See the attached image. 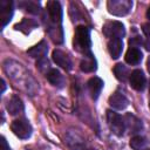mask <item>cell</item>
<instances>
[{
  "label": "cell",
  "mask_w": 150,
  "mask_h": 150,
  "mask_svg": "<svg viewBox=\"0 0 150 150\" xmlns=\"http://www.w3.org/2000/svg\"><path fill=\"white\" fill-rule=\"evenodd\" d=\"M90 29L86 26H77L74 36V48L77 52L88 55L90 54Z\"/></svg>",
  "instance_id": "1"
},
{
  "label": "cell",
  "mask_w": 150,
  "mask_h": 150,
  "mask_svg": "<svg viewBox=\"0 0 150 150\" xmlns=\"http://www.w3.org/2000/svg\"><path fill=\"white\" fill-rule=\"evenodd\" d=\"M107 120L110 130L116 135V136H122L125 130V124H124V118H122L121 115L112 110H107Z\"/></svg>",
  "instance_id": "2"
},
{
  "label": "cell",
  "mask_w": 150,
  "mask_h": 150,
  "mask_svg": "<svg viewBox=\"0 0 150 150\" xmlns=\"http://www.w3.org/2000/svg\"><path fill=\"white\" fill-rule=\"evenodd\" d=\"M103 34L109 39H122L125 34V29L120 21H109L103 26Z\"/></svg>",
  "instance_id": "3"
},
{
  "label": "cell",
  "mask_w": 150,
  "mask_h": 150,
  "mask_svg": "<svg viewBox=\"0 0 150 150\" xmlns=\"http://www.w3.org/2000/svg\"><path fill=\"white\" fill-rule=\"evenodd\" d=\"M132 7V1L129 0H112L108 1V11L114 15H125Z\"/></svg>",
  "instance_id": "4"
},
{
  "label": "cell",
  "mask_w": 150,
  "mask_h": 150,
  "mask_svg": "<svg viewBox=\"0 0 150 150\" xmlns=\"http://www.w3.org/2000/svg\"><path fill=\"white\" fill-rule=\"evenodd\" d=\"M11 129L19 138H28L32 135V125L26 120H15L11 124Z\"/></svg>",
  "instance_id": "5"
},
{
  "label": "cell",
  "mask_w": 150,
  "mask_h": 150,
  "mask_svg": "<svg viewBox=\"0 0 150 150\" xmlns=\"http://www.w3.org/2000/svg\"><path fill=\"white\" fill-rule=\"evenodd\" d=\"M47 12H48V18L50 21L56 25L61 23L62 21V8L59 1H48L47 2Z\"/></svg>",
  "instance_id": "6"
},
{
  "label": "cell",
  "mask_w": 150,
  "mask_h": 150,
  "mask_svg": "<svg viewBox=\"0 0 150 150\" xmlns=\"http://www.w3.org/2000/svg\"><path fill=\"white\" fill-rule=\"evenodd\" d=\"M13 16V2L8 0H2L0 2V21L4 28Z\"/></svg>",
  "instance_id": "7"
},
{
  "label": "cell",
  "mask_w": 150,
  "mask_h": 150,
  "mask_svg": "<svg viewBox=\"0 0 150 150\" xmlns=\"http://www.w3.org/2000/svg\"><path fill=\"white\" fill-rule=\"evenodd\" d=\"M129 81H130V86L137 91H142L145 88L146 80H145V76L141 69L134 70L129 76Z\"/></svg>",
  "instance_id": "8"
},
{
  "label": "cell",
  "mask_w": 150,
  "mask_h": 150,
  "mask_svg": "<svg viewBox=\"0 0 150 150\" xmlns=\"http://www.w3.org/2000/svg\"><path fill=\"white\" fill-rule=\"evenodd\" d=\"M52 56H53V61L57 66H60L61 68H63L66 70H70L71 69V60H70V57L68 56V54H66L61 49H54Z\"/></svg>",
  "instance_id": "9"
},
{
  "label": "cell",
  "mask_w": 150,
  "mask_h": 150,
  "mask_svg": "<svg viewBox=\"0 0 150 150\" xmlns=\"http://www.w3.org/2000/svg\"><path fill=\"white\" fill-rule=\"evenodd\" d=\"M110 107H112L114 109H117V110H123L128 107V100L127 97L120 93V91H115L114 94H111L109 96V100H108Z\"/></svg>",
  "instance_id": "10"
},
{
  "label": "cell",
  "mask_w": 150,
  "mask_h": 150,
  "mask_svg": "<svg viewBox=\"0 0 150 150\" xmlns=\"http://www.w3.org/2000/svg\"><path fill=\"white\" fill-rule=\"evenodd\" d=\"M87 84H88V90H89V93H90L91 98L97 100V97L100 96L101 90H102V88H103V81H102L100 77L94 76V77L89 79V81H88Z\"/></svg>",
  "instance_id": "11"
},
{
  "label": "cell",
  "mask_w": 150,
  "mask_h": 150,
  "mask_svg": "<svg viewBox=\"0 0 150 150\" xmlns=\"http://www.w3.org/2000/svg\"><path fill=\"white\" fill-rule=\"evenodd\" d=\"M123 49L122 39H110L108 41V52L112 59H118Z\"/></svg>",
  "instance_id": "12"
},
{
  "label": "cell",
  "mask_w": 150,
  "mask_h": 150,
  "mask_svg": "<svg viewBox=\"0 0 150 150\" xmlns=\"http://www.w3.org/2000/svg\"><path fill=\"white\" fill-rule=\"evenodd\" d=\"M6 108H7V110H8V112L11 115H18V114H20V112L23 111V103H22V101L18 96L14 95L7 102Z\"/></svg>",
  "instance_id": "13"
},
{
  "label": "cell",
  "mask_w": 150,
  "mask_h": 150,
  "mask_svg": "<svg viewBox=\"0 0 150 150\" xmlns=\"http://www.w3.org/2000/svg\"><path fill=\"white\" fill-rule=\"evenodd\" d=\"M142 52L138 49V48H132V47H130L129 49H128V52L125 53V56H124V59H125V62L127 63H129V64H131V66H135V64H138L139 62H141V60H142Z\"/></svg>",
  "instance_id": "14"
},
{
  "label": "cell",
  "mask_w": 150,
  "mask_h": 150,
  "mask_svg": "<svg viewBox=\"0 0 150 150\" xmlns=\"http://www.w3.org/2000/svg\"><path fill=\"white\" fill-rule=\"evenodd\" d=\"M80 68L84 73H91V71L96 70V68H97L96 60H95V57L91 53L88 54V55H84V59L80 62Z\"/></svg>",
  "instance_id": "15"
},
{
  "label": "cell",
  "mask_w": 150,
  "mask_h": 150,
  "mask_svg": "<svg viewBox=\"0 0 150 150\" xmlns=\"http://www.w3.org/2000/svg\"><path fill=\"white\" fill-rule=\"evenodd\" d=\"M47 50H48V47H47V43L45 41H41L39 45L32 47L30 49L27 50V53L32 56V57H35V59H43L45 55L47 54Z\"/></svg>",
  "instance_id": "16"
},
{
  "label": "cell",
  "mask_w": 150,
  "mask_h": 150,
  "mask_svg": "<svg viewBox=\"0 0 150 150\" xmlns=\"http://www.w3.org/2000/svg\"><path fill=\"white\" fill-rule=\"evenodd\" d=\"M124 124H125V127H128L131 130V132H137L142 128V122L138 118H136L134 115H131V114H127L125 115Z\"/></svg>",
  "instance_id": "17"
},
{
  "label": "cell",
  "mask_w": 150,
  "mask_h": 150,
  "mask_svg": "<svg viewBox=\"0 0 150 150\" xmlns=\"http://www.w3.org/2000/svg\"><path fill=\"white\" fill-rule=\"evenodd\" d=\"M47 80L53 84V86H57V87H62L63 84V76L62 74L57 70V69H50L47 74Z\"/></svg>",
  "instance_id": "18"
},
{
  "label": "cell",
  "mask_w": 150,
  "mask_h": 150,
  "mask_svg": "<svg viewBox=\"0 0 150 150\" xmlns=\"http://www.w3.org/2000/svg\"><path fill=\"white\" fill-rule=\"evenodd\" d=\"M38 26V23L33 20V19H23L20 23L15 25V29L16 30H21L25 34H28L32 29H34Z\"/></svg>",
  "instance_id": "19"
},
{
  "label": "cell",
  "mask_w": 150,
  "mask_h": 150,
  "mask_svg": "<svg viewBox=\"0 0 150 150\" xmlns=\"http://www.w3.org/2000/svg\"><path fill=\"white\" fill-rule=\"evenodd\" d=\"M114 74H115V76H116L117 80H120V81H125L127 77H128L129 71H128V68H127L124 64L117 63V64L114 67Z\"/></svg>",
  "instance_id": "20"
},
{
  "label": "cell",
  "mask_w": 150,
  "mask_h": 150,
  "mask_svg": "<svg viewBox=\"0 0 150 150\" xmlns=\"http://www.w3.org/2000/svg\"><path fill=\"white\" fill-rule=\"evenodd\" d=\"M130 146L134 150H142L145 146V138L142 136H134L130 139Z\"/></svg>",
  "instance_id": "21"
},
{
  "label": "cell",
  "mask_w": 150,
  "mask_h": 150,
  "mask_svg": "<svg viewBox=\"0 0 150 150\" xmlns=\"http://www.w3.org/2000/svg\"><path fill=\"white\" fill-rule=\"evenodd\" d=\"M22 5L25 6V9H26L27 12H29V13L35 14V13H38V12H39V7H40V5H39V4H36V2L28 1V2H23Z\"/></svg>",
  "instance_id": "22"
},
{
  "label": "cell",
  "mask_w": 150,
  "mask_h": 150,
  "mask_svg": "<svg viewBox=\"0 0 150 150\" xmlns=\"http://www.w3.org/2000/svg\"><path fill=\"white\" fill-rule=\"evenodd\" d=\"M142 30H143V33L145 34L146 38H150V22L144 23V25L142 26Z\"/></svg>",
  "instance_id": "23"
},
{
  "label": "cell",
  "mask_w": 150,
  "mask_h": 150,
  "mask_svg": "<svg viewBox=\"0 0 150 150\" xmlns=\"http://www.w3.org/2000/svg\"><path fill=\"white\" fill-rule=\"evenodd\" d=\"M0 142H1V150H9V146H8L5 137H1V141Z\"/></svg>",
  "instance_id": "24"
},
{
  "label": "cell",
  "mask_w": 150,
  "mask_h": 150,
  "mask_svg": "<svg viewBox=\"0 0 150 150\" xmlns=\"http://www.w3.org/2000/svg\"><path fill=\"white\" fill-rule=\"evenodd\" d=\"M144 47H145L146 50L150 52V38H148V39L145 40V42H144Z\"/></svg>",
  "instance_id": "25"
},
{
  "label": "cell",
  "mask_w": 150,
  "mask_h": 150,
  "mask_svg": "<svg viewBox=\"0 0 150 150\" xmlns=\"http://www.w3.org/2000/svg\"><path fill=\"white\" fill-rule=\"evenodd\" d=\"M5 89H6V83L4 80H1V94L5 91Z\"/></svg>",
  "instance_id": "26"
},
{
  "label": "cell",
  "mask_w": 150,
  "mask_h": 150,
  "mask_svg": "<svg viewBox=\"0 0 150 150\" xmlns=\"http://www.w3.org/2000/svg\"><path fill=\"white\" fill-rule=\"evenodd\" d=\"M146 68H148V71L150 73V56H149V59L146 61Z\"/></svg>",
  "instance_id": "27"
},
{
  "label": "cell",
  "mask_w": 150,
  "mask_h": 150,
  "mask_svg": "<svg viewBox=\"0 0 150 150\" xmlns=\"http://www.w3.org/2000/svg\"><path fill=\"white\" fill-rule=\"evenodd\" d=\"M146 18L150 20V6L148 7V9H146Z\"/></svg>",
  "instance_id": "28"
},
{
  "label": "cell",
  "mask_w": 150,
  "mask_h": 150,
  "mask_svg": "<svg viewBox=\"0 0 150 150\" xmlns=\"http://www.w3.org/2000/svg\"><path fill=\"white\" fill-rule=\"evenodd\" d=\"M149 107H150V83H149Z\"/></svg>",
  "instance_id": "29"
}]
</instances>
